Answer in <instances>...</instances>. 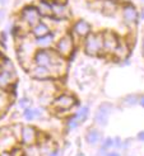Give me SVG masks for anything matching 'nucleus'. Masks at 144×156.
Wrapping results in <instances>:
<instances>
[{
    "instance_id": "nucleus-25",
    "label": "nucleus",
    "mask_w": 144,
    "mask_h": 156,
    "mask_svg": "<svg viewBox=\"0 0 144 156\" xmlns=\"http://www.w3.org/2000/svg\"><path fill=\"white\" fill-rule=\"evenodd\" d=\"M106 156H120V155L117 154V152H110V154H107Z\"/></svg>"
},
{
    "instance_id": "nucleus-5",
    "label": "nucleus",
    "mask_w": 144,
    "mask_h": 156,
    "mask_svg": "<svg viewBox=\"0 0 144 156\" xmlns=\"http://www.w3.org/2000/svg\"><path fill=\"white\" fill-rule=\"evenodd\" d=\"M54 104L56 107H59L60 109H69L75 104V100H74V98H72V96H69V95H61L55 100Z\"/></svg>"
},
{
    "instance_id": "nucleus-9",
    "label": "nucleus",
    "mask_w": 144,
    "mask_h": 156,
    "mask_svg": "<svg viewBox=\"0 0 144 156\" xmlns=\"http://www.w3.org/2000/svg\"><path fill=\"white\" fill-rule=\"evenodd\" d=\"M36 138V132L32 127H24L22 130V141L24 143H32Z\"/></svg>"
},
{
    "instance_id": "nucleus-22",
    "label": "nucleus",
    "mask_w": 144,
    "mask_h": 156,
    "mask_svg": "<svg viewBox=\"0 0 144 156\" xmlns=\"http://www.w3.org/2000/svg\"><path fill=\"white\" fill-rule=\"evenodd\" d=\"M78 125H79V123L77 122L75 118H72V119H69V122H68V126H69V128H72V130H74Z\"/></svg>"
},
{
    "instance_id": "nucleus-17",
    "label": "nucleus",
    "mask_w": 144,
    "mask_h": 156,
    "mask_svg": "<svg viewBox=\"0 0 144 156\" xmlns=\"http://www.w3.org/2000/svg\"><path fill=\"white\" fill-rule=\"evenodd\" d=\"M88 113H89V108H88V107H83V108L75 114V117H74V118L77 119L78 123L84 122V121L87 119V117H88Z\"/></svg>"
},
{
    "instance_id": "nucleus-1",
    "label": "nucleus",
    "mask_w": 144,
    "mask_h": 156,
    "mask_svg": "<svg viewBox=\"0 0 144 156\" xmlns=\"http://www.w3.org/2000/svg\"><path fill=\"white\" fill-rule=\"evenodd\" d=\"M103 48V36L102 34H90L86 40V52L90 56L98 55Z\"/></svg>"
},
{
    "instance_id": "nucleus-11",
    "label": "nucleus",
    "mask_w": 144,
    "mask_h": 156,
    "mask_svg": "<svg viewBox=\"0 0 144 156\" xmlns=\"http://www.w3.org/2000/svg\"><path fill=\"white\" fill-rule=\"evenodd\" d=\"M49 33V27H47L45 23H37L35 27H33V34L36 37H42V36H45Z\"/></svg>"
},
{
    "instance_id": "nucleus-15",
    "label": "nucleus",
    "mask_w": 144,
    "mask_h": 156,
    "mask_svg": "<svg viewBox=\"0 0 144 156\" xmlns=\"http://www.w3.org/2000/svg\"><path fill=\"white\" fill-rule=\"evenodd\" d=\"M52 40H54V34L49 32L47 34L42 36V37H37L36 42H37V45H40V46H42V47H46V46H49V45L51 43Z\"/></svg>"
},
{
    "instance_id": "nucleus-19",
    "label": "nucleus",
    "mask_w": 144,
    "mask_h": 156,
    "mask_svg": "<svg viewBox=\"0 0 144 156\" xmlns=\"http://www.w3.org/2000/svg\"><path fill=\"white\" fill-rule=\"evenodd\" d=\"M138 102H139V100H138V96H136V95H127L126 98L124 99V103H125L126 105H129V107L135 105Z\"/></svg>"
},
{
    "instance_id": "nucleus-14",
    "label": "nucleus",
    "mask_w": 144,
    "mask_h": 156,
    "mask_svg": "<svg viewBox=\"0 0 144 156\" xmlns=\"http://www.w3.org/2000/svg\"><path fill=\"white\" fill-rule=\"evenodd\" d=\"M94 121L97 122L100 126H106L109 122V114L98 109L97 113H96V116H94Z\"/></svg>"
},
{
    "instance_id": "nucleus-7",
    "label": "nucleus",
    "mask_w": 144,
    "mask_h": 156,
    "mask_svg": "<svg viewBox=\"0 0 144 156\" xmlns=\"http://www.w3.org/2000/svg\"><path fill=\"white\" fill-rule=\"evenodd\" d=\"M72 48H73V43H72V40L69 38V37H64V38L59 41L57 50L61 55H68V53L72 51Z\"/></svg>"
},
{
    "instance_id": "nucleus-18",
    "label": "nucleus",
    "mask_w": 144,
    "mask_h": 156,
    "mask_svg": "<svg viewBox=\"0 0 144 156\" xmlns=\"http://www.w3.org/2000/svg\"><path fill=\"white\" fill-rule=\"evenodd\" d=\"M9 83H10V74L7 71L0 74V87H7Z\"/></svg>"
},
{
    "instance_id": "nucleus-2",
    "label": "nucleus",
    "mask_w": 144,
    "mask_h": 156,
    "mask_svg": "<svg viewBox=\"0 0 144 156\" xmlns=\"http://www.w3.org/2000/svg\"><path fill=\"white\" fill-rule=\"evenodd\" d=\"M35 61L38 66H54L55 62H60V60L55 61L54 60V52H50L47 50H40L36 53L35 56Z\"/></svg>"
},
{
    "instance_id": "nucleus-4",
    "label": "nucleus",
    "mask_w": 144,
    "mask_h": 156,
    "mask_svg": "<svg viewBox=\"0 0 144 156\" xmlns=\"http://www.w3.org/2000/svg\"><path fill=\"white\" fill-rule=\"evenodd\" d=\"M122 17H124V20L127 23L135 22L138 19V12L134 8V5H131V4L125 5L124 9H122Z\"/></svg>"
},
{
    "instance_id": "nucleus-28",
    "label": "nucleus",
    "mask_w": 144,
    "mask_h": 156,
    "mask_svg": "<svg viewBox=\"0 0 144 156\" xmlns=\"http://www.w3.org/2000/svg\"><path fill=\"white\" fill-rule=\"evenodd\" d=\"M2 156H12V155H10V154H9V152H4V154H3V155H2Z\"/></svg>"
},
{
    "instance_id": "nucleus-10",
    "label": "nucleus",
    "mask_w": 144,
    "mask_h": 156,
    "mask_svg": "<svg viewBox=\"0 0 144 156\" xmlns=\"http://www.w3.org/2000/svg\"><path fill=\"white\" fill-rule=\"evenodd\" d=\"M86 140L87 142L90 145H96L97 142L101 141V132L97 130H89L86 134Z\"/></svg>"
},
{
    "instance_id": "nucleus-12",
    "label": "nucleus",
    "mask_w": 144,
    "mask_h": 156,
    "mask_svg": "<svg viewBox=\"0 0 144 156\" xmlns=\"http://www.w3.org/2000/svg\"><path fill=\"white\" fill-rule=\"evenodd\" d=\"M38 12L41 15H51L52 14V7L51 3H49L47 0H40V9Z\"/></svg>"
},
{
    "instance_id": "nucleus-23",
    "label": "nucleus",
    "mask_w": 144,
    "mask_h": 156,
    "mask_svg": "<svg viewBox=\"0 0 144 156\" xmlns=\"http://www.w3.org/2000/svg\"><path fill=\"white\" fill-rule=\"evenodd\" d=\"M138 138H139L140 141H144V132H139V133H138Z\"/></svg>"
},
{
    "instance_id": "nucleus-16",
    "label": "nucleus",
    "mask_w": 144,
    "mask_h": 156,
    "mask_svg": "<svg viewBox=\"0 0 144 156\" xmlns=\"http://www.w3.org/2000/svg\"><path fill=\"white\" fill-rule=\"evenodd\" d=\"M41 110L38 109H32V108H26L24 110V117H26V119H28V121H32V119H35L36 117H41Z\"/></svg>"
},
{
    "instance_id": "nucleus-20",
    "label": "nucleus",
    "mask_w": 144,
    "mask_h": 156,
    "mask_svg": "<svg viewBox=\"0 0 144 156\" xmlns=\"http://www.w3.org/2000/svg\"><path fill=\"white\" fill-rule=\"evenodd\" d=\"M112 108H114V107L112 105H111L110 103H102V104H101L100 105V110H102V112H105V113H107V114H110V113H111V110H112Z\"/></svg>"
},
{
    "instance_id": "nucleus-3",
    "label": "nucleus",
    "mask_w": 144,
    "mask_h": 156,
    "mask_svg": "<svg viewBox=\"0 0 144 156\" xmlns=\"http://www.w3.org/2000/svg\"><path fill=\"white\" fill-rule=\"evenodd\" d=\"M41 14L35 5H28L22 10V18L27 22L31 27H35L37 23H40Z\"/></svg>"
},
{
    "instance_id": "nucleus-8",
    "label": "nucleus",
    "mask_w": 144,
    "mask_h": 156,
    "mask_svg": "<svg viewBox=\"0 0 144 156\" xmlns=\"http://www.w3.org/2000/svg\"><path fill=\"white\" fill-rule=\"evenodd\" d=\"M117 47V38L112 33H106L103 36V48L107 51H115Z\"/></svg>"
},
{
    "instance_id": "nucleus-24",
    "label": "nucleus",
    "mask_w": 144,
    "mask_h": 156,
    "mask_svg": "<svg viewBox=\"0 0 144 156\" xmlns=\"http://www.w3.org/2000/svg\"><path fill=\"white\" fill-rule=\"evenodd\" d=\"M139 103H140V105H142L143 108H144V96H142V98L139 99Z\"/></svg>"
},
{
    "instance_id": "nucleus-26",
    "label": "nucleus",
    "mask_w": 144,
    "mask_h": 156,
    "mask_svg": "<svg viewBox=\"0 0 144 156\" xmlns=\"http://www.w3.org/2000/svg\"><path fill=\"white\" fill-rule=\"evenodd\" d=\"M20 105H22V107H26V104H27V100H23V102H20V103H19Z\"/></svg>"
},
{
    "instance_id": "nucleus-27",
    "label": "nucleus",
    "mask_w": 144,
    "mask_h": 156,
    "mask_svg": "<svg viewBox=\"0 0 144 156\" xmlns=\"http://www.w3.org/2000/svg\"><path fill=\"white\" fill-rule=\"evenodd\" d=\"M7 1H8V0H0V4L4 5V4H7Z\"/></svg>"
},
{
    "instance_id": "nucleus-6",
    "label": "nucleus",
    "mask_w": 144,
    "mask_h": 156,
    "mask_svg": "<svg viewBox=\"0 0 144 156\" xmlns=\"http://www.w3.org/2000/svg\"><path fill=\"white\" fill-rule=\"evenodd\" d=\"M74 32H75L79 36H87L89 32H90V24L88 22H86L84 19H81V20H78V22L74 24Z\"/></svg>"
},
{
    "instance_id": "nucleus-13",
    "label": "nucleus",
    "mask_w": 144,
    "mask_h": 156,
    "mask_svg": "<svg viewBox=\"0 0 144 156\" xmlns=\"http://www.w3.org/2000/svg\"><path fill=\"white\" fill-rule=\"evenodd\" d=\"M32 75L35 78H38V79H44V78H47L50 75V71L49 69L45 67V66H37L33 71H32Z\"/></svg>"
},
{
    "instance_id": "nucleus-21",
    "label": "nucleus",
    "mask_w": 144,
    "mask_h": 156,
    "mask_svg": "<svg viewBox=\"0 0 144 156\" xmlns=\"http://www.w3.org/2000/svg\"><path fill=\"white\" fill-rule=\"evenodd\" d=\"M115 145V140H112L111 137H109V138H106L105 141H103V147L105 149H109V147H112Z\"/></svg>"
}]
</instances>
